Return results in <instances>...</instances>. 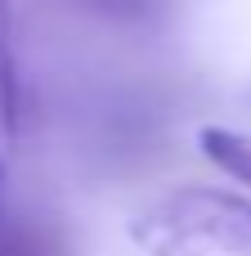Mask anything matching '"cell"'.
Instances as JSON below:
<instances>
[{
  "instance_id": "obj_1",
  "label": "cell",
  "mask_w": 251,
  "mask_h": 256,
  "mask_svg": "<svg viewBox=\"0 0 251 256\" xmlns=\"http://www.w3.org/2000/svg\"><path fill=\"white\" fill-rule=\"evenodd\" d=\"M148 256H251V202L220 189H180L135 220Z\"/></svg>"
},
{
  "instance_id": "obj_2",
  "label": "cell",
  "mask_w": 251,
  "mask_h": 256,
  "mask_svg": "<svg viewBox=\"0 0 251 256\" xmlns=\"http://www.w3.org/2000/svg\"><path fill=\"white\" fill-rule=\"evenodd\" d=\"M198 144H202L207 162H216L229 180H238V184H247V189H251V140H247V135L225 130V126H202Z\"/></svg>"
},
{
  "instance_id": "obj_3",
  "label": "cell",
  "mask_w": 251,
  "mask_h": 256,
  "mask_svg": "<svg viewBox=\"0 0 251 256\" xmlns=\"http://www.w3.org/2000/svg\"><path fill=\"white\" fill-rule=\"evenodd\" d=\"M0 126L9 140H18L22 130V76H18V58H13V40H9V14L0 9Z\"/></svg>"
}]
</instances>
